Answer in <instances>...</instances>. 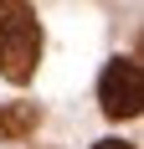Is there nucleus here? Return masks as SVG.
<instances>
[{
  "mask_svg": "<svg viewBox=\"0 0 144 149\" xmlns=\"http://www.w3.org/2000/svg\"><path fill=\"white\" fill-rule=\"evenodd\" d=\"M36 123H41V108L36 103H10V108H0V139H26L36 134Z\"/></svg>",
  "mask_w": 144,
  "mask_h": 149,
  "instance_id": "nucleus-3",
  "label": "nucleus"
},
{
  "mask_svg": "<svg viewBox=\"0 0 144 149\" xmlns=\"http://www.w3.org/2000/svg\"><path fill=\"white\" fill-rule=\"evenodd\" d=\"M41 57V21L21 0H0V72L5 82H31Z\"/></svg>",
  "mask_w": 144,
  "mask_h": 149,
  "instance_id": "nucleus-1",
  "label": "nucleus"
},
{
  "mask_svg": "<svg viewBox=\"0 0 144 149\" xmlns=\"http://www.w3.org/2000/svg\"><path fill=\"white\" fill-rule=\"evenodd\" d=\"M98 103H103L108 118H134V113L144 108V67H139L134 57H118V62L103 67V77H98Z\"/></svg>",
  "mask_w": 144,
  "mask_h": 149,
  "instance_id": "nucleus-2",
  "label": "nucleus"
},
{
  "mask_svg": "<svg viewBox=\"0 0 144 149\" xmlns=\"http://www.w3.org/2000/svg\"><path fill=\"white\" fill-rule=\"evenodd\" d=\"M93 149H134V144H124V139H98Z\"/></svg>",
  "mask_w": 144,
  "mask_h": 149,
  "instance_id": "nucleus-4",
  "label": "nucleus"
}]
</instances>
